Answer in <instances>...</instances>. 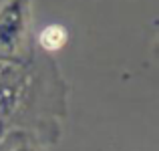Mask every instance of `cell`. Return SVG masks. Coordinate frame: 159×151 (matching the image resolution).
I'll return each mask as SVG.
<instances>
[{
  "label": "cell",
  "mask_w": 159,
  "mask_h": 151,
  "mask_svg": "<svg viewBox=\"0 0 159 151\" xmlns=\"http://www.w3.org/2000/svg\"><path fill=\"white\" fill-rule=\"evenodd\" d=\"M62 103V81L47 58L36 65L34 57L28 61L0 58V123L10 129H26L39 137V109L58 119L61 111L52 103ZM40 139V137H39Z\"/></svg>",
  "instance_id": "6da1fadb"
},
{
  "label": "cell",
  "mask_w": 159,
  "mask_h": 151,
  "mask_svg": "<svg viewBox=\"0 0 159 151\" xmlns=\"http://www.w3.org/2000/svg\"><path fill=\"white\" fill-rule=\"evenodd\" d=\"M32 0H0V58L28 61Z\"/></svg>",
  "instance_id": "7a4b0ae2"
},
{
  "label": "cell",
  "mask_w": 159,
  "mask_h": 151,
  "mask_svg": "<svg viewBox=\"0 0 159 151\" xmlns=\"http://www.w3.org/2000/svg\"><path fill=\"white\" fill-rule=\"evenodd\" d=\"M6 133H8V127L4 123H0V141H2V137L6 135Z\"/></svg>",
  "instance_id": "5b68a950"
},
{
  "label": "cell",
  "mask_w": 159,
  "mask_h": 151,
  "mask_svg": "<svg viewBox=\"0 0 159 151\" xmlns=\"http://www.w3.org/2000/svg\"><path fill=\"white\" fill-rule=\"evenodd\" d=\"M69 43V30L62 24H48L36 36V44L44 54H57L58 50L65 48V44Z\"/></svg>",
  "instance_id": "277c9868"
},
{
  "label": "cell",
  "mask_w": 159,
  "mask_h": 151,
  "mask_svg": "<svg viewBox=\"0 0 159 151\" xmlns=\"http://www.w3.org/2000/svg\"><path fill=\"white\" fill-rule=\"evenodd\" d=\"M0 151H44V145L26 129H10L0 141Z\"/></svg>",
  "instance_id": "3957f363"
}]
</instances>
